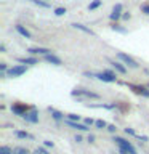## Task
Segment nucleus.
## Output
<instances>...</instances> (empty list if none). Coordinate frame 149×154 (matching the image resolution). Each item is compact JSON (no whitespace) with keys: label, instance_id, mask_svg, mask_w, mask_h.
<instances>
[{"label":"nucleus","instance_id":"1","mask_svg":"<svg viewBox=\"0 0 149 154\" xmlns=\"http://www.w3.org/2000/svg\"><path fill=\"white\" fill-rule=\"evenodd\" d=\"M71 96L72 98H77L79 101H85V100H101V95L96 93V91H91L88 88H74L71 91Z\"/></svg>","mask_w":149,"mask_h":154},{"label":"nucleus","instance_id":"2","mask_svg":"<svg viewBox=\"0 0 149 154\" xmlns=\"http://www.w3.org/2000/svg\"><path fill=\"white\" fill-rule=\"evenodd\" d=\"M112 141L117 144L119 148H123L125 151H128V154H138L136 148H135L133 144H132V141H130V140H127V138L119 137V135H114V137H112Z\"/></svg>","mask_w":149,"mask_h":154},{"label":"nucleus","instance_id":"3","mask_svg":"<svg viewBox=\"0 0 149 154\" xmlns=\"http://www.w3.org/2000/svg\"><path fill=\"white\" fill-rule=\"evenodd\" d=\"M115 55H117L119 61H122L127 67H130V69H138L139 67V63L135 60L133 56H130V55H127V53H123V51H117Z\"/></svg>","mask_w":149,"mask_h":154},{"label":"nucleus","instance_id":"4","mask_svg":"<svg viewBox=\"0 0 149 154\" xmlns=\"http://www.w3.org/2000/svg\"><path fill=\"white\" fill-rule=\"evenodd\" d=\"M27 67H29V66H26V64H13V66L8 69L7 77H10V79H18V77H21V75L26 74V72H27Z\"/></svg>","mask_w":149,"mask_h":154},{"label":"nucleus","instance_id":"5","mask_svg":"<svg viewBox=\"0 0 149 154\" xmlns=\"http://www.w3.org/2000/svg\"><path fill=\"white\" fill-rule=\"evenodd\" d=\"M127 87L133 91V93H136V95H139V96H143V98H149V87H147V85L128 84V82H127Z\"/></svg>","mask_w":149,"mask_h":154},{"label":"nucleus","instance_id":"6","mask_svg":"<svg viewBox=\"0 0 149 154\" xmlns=\"http://www.w3.org/2000/svg\"><path fill=\"white\" fill-rule=\"evenodd\" d=\"M31 109H32V106L24 104V103H19V101H16V103L11 104V112H13L14 116H19V117H23V116L26 114L27 111H31Z\"/></svg>","mask_w":149,"mask_h":154},{"label":"nucleus","instance_id":"7","mask_svg":"<svg viewBox=\"0 0 149 154\" xmlns=\"http://www.w3.org/2000/svg\"><path fill=\"white\" fill-rule=\"evenodd\" d=\"M26 51L32 56H47L50 53H53L50 48H45V47H29Z\"/></svg>","mask_w":149,"mask_h":154},{"label":"nucleus","instance_id":"8","mask_svg":"<svg viewBox=\"0 0 149 154\" xmlns=\"http://www.w3.org/2000/svg\"><path fill=\"white\" fill-rule=\"evenodd\" d=\"M23 119L26 120V122H29V124H38V111L32 106V109L27 111V112L23 116Z\"/></svg>","mask_w":149,"mask_h":154},{"label":"nucleus","instance_id":"9","mask_svg":"<svg viewBox=\"0 0 149 154\" xmlns=\"http://www.w3.org/2000/svg\"><path fill=\"white\" fill-rule=\"evenodd\" d=\"M64 122H66V125H69L71 128L79 130V132H88L90 130V127L85 125L84 122H74V120H67V119H64Z\"/></svg>","mask_w":149,"mask_h":154},{"label":"nucleus","instance_id":"10","mask_svg":"<svg viewBox=\"0 0 149 154\" xmlns=\"http://www.w3.org/2000/svg\"><path fill=\"white\" fill-rule=\"evenodd\" d=\"M14 31H16L21 37H24L26 40H32V34L27 27H24L23 24H14Z\"/></svg>","mask_w":149,"mask_h":154},{"label":"nucleus","instance_id":"11","mask_svg":"<svg viewBox=\"0 0 149 154\" xmlns=\"http://www.w3.org/2000/svg\"><path fill=\"white\" fill-rule=\"evenodd\" d=\"M108 61H109V64L112 66V69L117 71L119 74H123V75L127 74V66H125L122 61H115V60H108Z\"/></svg>","mask_w":149,"mask_h":154},{"label":"nucleus","instance_id":"12","mask_svg":"<svg viewBox=\"0 0 149 154\" xmlns=\"http://www.w3.org/2000/svg\"><path fill=\"white\" fill-rule=\"evenodd\" d=\"M16 61L19 64H26V66H35L38 64V58L37 56H24V58H16Z\"/></svg>","mask_w":149,"mask_h":154},{"label":"nucleus","instance_id":"13","mask_svg":"<svg viewBox=\"0 0 149 154\" xmlns=\"http://www.w3.org/2000/svg\"><path fill=\"white\" fill-rule=\"evenodd\" d=\"M13 135L16 137L18 140H35V137L34 135H31L29 132H26V130H21V128H14L13 130Z\"/></svg>","mask_w":149,"mask_h":154},{"label":"nucleus","instance_id":"14","mask_svg":"<svg viewBox=\"0 0 149 154\" xmlns=\"http://www.w3.org/2000/svg\"><path fill=\"white\" fill-rule=\"evenodd\" d=\"M43 61H47L48 64H53V66H62V61L59 56H56L55 53H50V55L43 56Z\"/></svg>","mask_w":149,"mask_h":154},{"label":"nucleus","instance_id":"15","mask_svg":"<svg viewBox=\"0 0 149 154\" xmlns=\"http://www.w3.org/2000/svg\"><path fill=\"white\" fill-rule=\"evenodd\" d=\"M48 112L51 114V117H53V120H56V122H61V120H64L66 119V114L64 112H61V111H58V109H55V108H48Z\"/></svg>","mask_w":149,"mask_h":154},{"label":"nucleus","instance_id":"16","mask_svg":"<svg viewBox=\"0 0 149 154\" xmlns=\"http://www.w3.org/2000/svg\"><path fill=\"white\" fill-rule=\"evenodd\" d=\"M71 26L72 27H74V29H77V31H80V32H84V34H88V35H96V34L93 32V31H91V29L90 27H87L85 26V24H82V23H72L71 24Z\"/></svg>","mask_w":149,"mask_h":154},{"label":"nucleus","instance_id":"17","mask_svg":"<svg viewBox=\"0 0 149 154\" xmlns=\"http://www.w3.org/2000/svg\"><path fill=\"white\" fill-rule=\"evenodd\" d=\"M90 108H95V109H115L119 106V103H115V101H112V103H101V104H88Z\"/></svg>","mask_w":149,"mask_h":154},{"label":"nucleus","instance_id":"18","mask_svg":"<svg viewBox=\"0 0 149 154\" xmlns=\"http://www.w3.org/2000/svg\"><path fill=\"white\" fill-rule=\"evenodd\" d=\"M101 5H103V0H91L88 3V11H95V10H98Z\"/></svg>","mask_w":149,"mask_h":154},{"label":"nucleus","instance_id":"19","mask_svg":"<svg viewBox=\"0 0 149 154\" xmlns=\"http://www.w3.org/2000/svg\"><path fill=\"white\" fill-rule=\"evenodd\" d=\"M111 29L115 31V32H119V34H127V29H125L123 26H120L119 23H112L111 24Z\"/></svg>","mask_w":149,"mask_h":154},{"label":"nucleus","instance_id":"20","mask_svg":"<svg viewBox=\"0 0 149 154\" xmlns=\"http://www.w3.org/2000/svg\"><path fill=\"white\" fill-rule=\"evenodd\" d=\"M13 154H31V151H29L26 146H14Z\"/></svg>","mask_w":149,"mask_h":154},{"label":"nucleus","instance_id":"21","mask_svg":"<svg viewBox=\"0 0 149 154\" xmlns=\"http://www.w3.org/2000/svg\"><path fill=\"white\" fill-rule=\"evenodd\" d=\"M109 19H111V23H117L119 19H122V13H119V11H111Z\"/></svg>","mask_w":149,"mask_h":154},{"label":"nucleus","instance_id":"22","mask_svg":"<svg viewBox=\"0 0 149 154\" xmlns=\"http://www.w3.org/2000/svg\"><path fill=\"white\" fill-rule=\"evenodd\" d=\"M66 119L67 120H74V122H80L82 116L80 114H75V112H71V114H66Z\"/></svg>","mask_w":149,"mask_h":154},{"label":"nucleus","instance_id":"23","mask_svg":"<svg viewBox=\"0 0 149 154\" xmlns=\"http://www.w3.org/2000/svg\"><path fill=\"white\" fill-rule=\"evenodd\" d=\"M108 122L106 120H103V119H96V122H95V127L96 128H99V130H103V128H108Z\"/></svg>","mask_w":149,"mask_h":154},{"label":"nucleus","instance_id":"24","mask_svg":"<svg viewBox=\"0 0 149 154\" xmlns=\"http://www.w3.org/2000/svg\"><path fill=\"white\" fill-rule=\"evenodd\" d=\"M53 13H55V16H64V14L67 13V10L64 7H56L55 10H53Z\"/></svg>","mask_w":149,"mask_h":154},{"label":"nucleus","instance_id":"25","mask_svg":"<svg viewBox=\"0 0 149 154\" xmlns=\"http://www.w3.org/2000/svg\"><path fill=\"white\" fill-rule=\"evenodd\" d=\"M0 154H13V148L8 144H2L0 146Z\"/></svg>","mask_w":149,"mask_h":154},{"label":"nucleus","instance_id":"26","mask_svg":"<svg viewBox=\"0 0 149 154\" xmlns=\"http://www.w3.org/2000/svg\"><path fill=\"white\" fill-rule=\"evenodd\" d=\"M34 154H50V152H48V148H45V146H38L35 151H34Z\"/></svg>","mask_w":149,"mask_h":154},{"label":"nucleus","instance_id":"27","mask_svg":"<svg viewBox=\"0 0 149 154\" xmlns=\"http://www.w3.org/2000/svg\"><path fill=\"white\" fill-rule=\"evenodd\" d=\"M123 132H125V135H130V137H136V132H135V128H132V127H125L123 128Z\"/></svg>","mask_w":149,"mask_h":154},{"label":"nucleus","instance_id":"28","mask_svg":"<svg viewBox=\"0 0 149 154\" xmlns=\"http://www.w3.org/2000/svg\"><path fill=\"white\" fill-rule=\"evenodd\" d=\"M141 13L146 14V16H149V3H143L141 5Z\"/></svg>","mask_w":149,"mask_h":154},{"label":"nucleus","instance_id":"29","mask_svg":"<svg viewBox=\"0 0 149 154\" xmlns=\"http://www.w3.org/2000/svg\"><path fill=\"white\" fill-rule=\"evenodd\" d=\"M106 130H108L109 133L115 135V132H117V125H115V124H111V125H108V128H106Z\"/></svg>","mask_w":149,"mask_h":154},{"label":"nucleus","instance_id":"30","mask_svg":"<svg viewBox=\"0 0 149 154\" xmlns=\"http://www.w3.org/2000/svg\"><path fill=\"white\" fill-rule=\"evenodd\" d=\"M95 122H96V120H95V119H91V117H87V119H84V124H85V125H88V127H91V125H95Z\"/></svg>","mask_w":149,"mask_h":154},{"label":"nucleus","instance_id":"31","mask_svg":"<svg viewBox=\"0 0 149 154\" xmlns=\"http://www.w3.org/2000/svg\"><path fill=\"white\" fill-rule=\"evenodd\" d=\"M74 141L77 143V144H80V143H84V137H82L80 133H77V135H74Z\"/></svg>","mask_w":149,"mask_h":154},{"label":"nucleus","instance_id":"32","mask_svg":"<svg viewBox=\"0 0 149 154\" xmlns=\"http://www.w3.org/2000/svg\"><path fill=\"white\" fill-rule=\"evenodd\" d=\"M136 138H138L141 143H147V141H149V137H146V135H139V133H138Z\"/></svg>","mask_w":149,"mask_h":154},{"label":"nucleus","instance_id":"33","mask_svg":"<svg viewBox=\"0 0 149 154\" xmlns=\"http://www.w3.org/2000/svg\"><path fill=\"white\" fill-rule=\"evenodd\" d=\"M122 10H123L122 3H115V5H114V8H112V11H119V13H123Z\"/></svg>","mask_w":149,"mask_h":154},{"label":"nucleus","instance_id":"34","mask_svg":"<svg viewBox=\"0 0 149 154\" xmlns=\"http://www.w3.org/2000/svg\"><path fill=\"white\" fill-rule=\"evenodd\" d=\"M130 18H132V13H130V11H123V13H122V19H125V21H128Z\"/></svg>","mask_w":149,"mask_h":154},{"label":"nucleus","instance_id":"35","mask_svg":"<svg viewBox=\"0 0 149 154\" xmlns=\"http://www.w3.org/2000/svg\"><path fill=\"white\" fill-rule=\"evenodd\" d=\"M43 146H45V148H53V146H55V143L50 141V140H45V141H43Z\"/></svg>","mask_w":149,"mask_h":154},{"label":"nucleus","instance_id":"36","mask_svg":"<svg viewBox=\"0 0 149 154\" xmlns=\"http://www.w3.org/2000/svg\"><path fill=\"white\" fill-rule=\"evenodd\" d=\"M95 135H88V137H87V141H88V143H95Z\"/></svg>","mask_w":149,"mask_h":154},{"label":"nucleus","instance_id":"37","mask_svg":"<svg viewBox=\"0 0 149 154\" xmlns=\"http://www.w3.org/2000/svg\"><path fill=\"white\" fill-rule=\"evenodd\" d=\"M0 53H7V47H5V43H0Z\"/></svg>","mask_w":149,"mask_h":154},{"label":"nucleus","instance_id":"38","mask_svg":"<svg viewBox=\"0 0 149 154\" xmlns=\"http://www.w3.org/2000/svg\"><path fill=\"white\" fill-rule=\"evenodd\" d=\"M29 2H34V0H29Z\"/></svg>","mask_w":149,"mask_h":154},{"label":"nucleus","instance_id":"39","mask_svg":"<svg viewBox=\"0 0 149 154\" xmlns=\"http://www.w3.org/2000/svg\"><path fill=\"white\" fill-rule=\"evenodd\" d=\"M147 87H149V84H147Z\"/></svg>","mask_w":149,"mask_h":154}]
</instances>
